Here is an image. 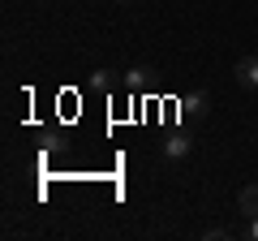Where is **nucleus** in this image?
I'll list each match as a JSON object with an SVG mask.
<instances>
[{"instance_id":"f257e3e1","label":"nucleus","mask_w":258,"mask_h":241,"mask_svg":"<svg viewBox=\"0 0 258 241\" xmlns=\"http://www.w3.org/2000/svg\"><path fill=\"white\" fill-rule=\"evenodd\" d=\"M232 78H237V86H245V91H258V56H241L237 65H232Z\"/></svg>"},{"instance_id":"f03ea898","label":"nucleus","mask_w":258,"mask_h":241,"mask_svg":"<svg viewBox=\"0 0 258 241\" xmlns=\"http://www.w3.org/2000/svg\"><path fill=\"white\" fill-rule=\"evenodd\" d=\"M207 112H211V95H207V91H194V95H185V99H181V116L203 120Z\"/></svg>"},{"instance_id":"7ed1b4c3","label":"nucleus","mask_w":258,"mask_h":241,"mask_svg":"<svg viewBox=\"0 0 258 241\" xmlns=\"http://www.w3.org/2000/svg\"><path fill=\"white\" fill-rule=\"evenodd\" d=\"M159 151H164V159H185V155L194 151V142L185 138V134H168V138H164V147H159Z\"/></svg>"},{"instance_id":"20e7f679","label":"nucleus","mask_w":258,"mask_h":241,"mask_svg":"<svg viewBox=\"0 0 258 241\" xmlns=\"http://www.w3.org/2000/svg\"><path fill=\"white\" fill-rule=\"evenodd\" d=\"M151 82H155V69H151V65H138V69H129V74H125L129 91H147Z\"/></svg>"},{"instance_id":"39448f33","label":"nucleus","mask_w":258,"mask_h":241,"mask_svg":"<svg viewBox=\"0 0 258 241\" xmlns=\"http://www.w3.org/2000/svg\"><path fill=\"white\" fill-rule=\"evenodd\" d=\"M237 211H245L249 220L258 215V186H241V194H237Z\"/></svg>"},{"instance_id":"423d86ee","label":"nucleus","mask_w":258,"mask_h":241,"mask_svg":"<svg viewBox=\"0 0 258 241\" xmlns=\"http://www.w3.org/2000/svg\"><path fill=\"white\" fill-rule=\"evenodd\" d=\"M91 86H95V91H112V86H116V78H112L108 69H99V74H91Z\"/></svg>"},{"instance_id":"0eeeda50","label":"nucleus","mask_w":258,"mask_h":241,"mask_svg":"<svg viewBox=\"0 0 258 241\" xmlns=\"http://www.w3.org/2000/svg\"><path fill=\"white\" fill-rule=\"evenodd\" d=\"M245 237H254V241H258V215H254V220H249V228H245Z\"/></svg>"}]
</instances>
